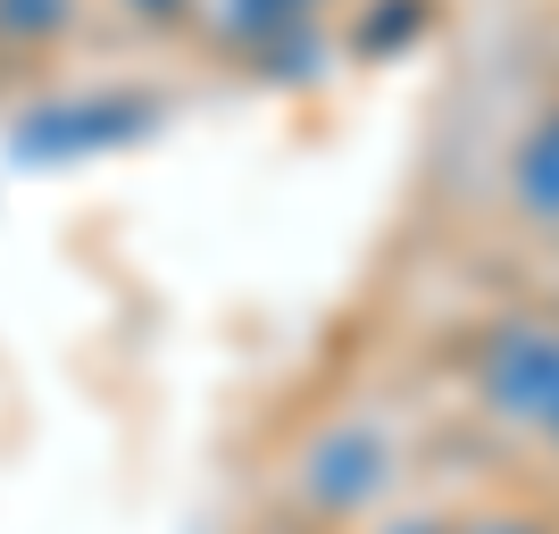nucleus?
<instances>
[{
    "label": "nucleus",
    "instance_id": "39448f33",
    "mask_svg": "<svg viewBox=\"0 0 559 534\" xmlns=\"http://www.w3.org/2000/svg\"><path fill=\"white\" fill-rule=\"evenodd\" d=\"M301 17H309V0H226V34H242V43L293 34Z\"/></svg>",
    "mask_w": 559,
    "mask_h": 534
},
{
    "label": "nucleus",
    "instance_id": "7ed1b4c3",
    "mask_svg": "<svg viewBox=\"0 0 559 534\" xmlns=\"http://www.w3.org/2000/svg\"><path fill=\"white\" fill-rule=\"evenodd\" d=\"M376 493H384V435H376V426H334V435L309 442L301 501H318V510H359Z\"/></svg>",
    "mask_w": 559,
    "mask_h": 534
},
{
    "label": "nucleus",
    "instance_id": "f03ea898",
    "mask_svg": "<svg viewBox=\"0 0 559 534\" xmlns=\"http://www.w3.org/2000/svg\"><path fill=\"white\" fill-rule=\"evenodd\" d=\"M159 117V100L117 93V100H68V109H34L17 126L25 159H75V151H109V142H134L142 126Z\"/></svg>",
    "mask_w": 559,
    "mask_h": 534
},
{
    "label": "nucleus",
    "instance_id": "6e6552de",
    "mask_svg": "<svg viewBox=\"0 0 559 534\" xmlns=\"http://www.w3.org/2000/svg\"><path fill=\"white\" fill-rule=\"evenodd\" d=\"M543 435H551V442H559V418H551V426H543Z\"/></svg>",
    "mask_w": 559,
    "mask_h": 534
},
{
    "label": "nucleus",
    "instance_id": "423d86ee",
    "mask_svg": "<svg viewBox=\"0 0 559 534\" xmlns=\"http://www.w3.org/2000/svg\"><path fill=\"white\" fill-rule=\"evenodd\" d=\"M460 534H543V526H526V518H476V526H460Z\"/></svg>",
    "mask_w": 559,
    "mask_h": 534
},
{
    "label": "nucleus",
    "instance_id": "0eeeda50",
    "mask_svg": "<svg viewBox=\"0 0 559 534\" xmlns=\"http://www.w3.org/2000/svg\"><path fill=\"white\" fill-rule=\"evenodd\" d=\"M134 9H176V0H134Z\"/></svg>",
    "mask_w": 559,
    "mask_h": 534
},
{
    "label": "nucleus",
    "instance_id": "f257e3e1",
    "mask_svg": "<svg viewBox=\"0 0 559 534\" xmlns=\"http://www.w3.org/2000/svg\"><path fill=\"white\" fill-rule=\"evenodd\" d=\"M476 393L492 418L551 426L559 418V334L551 325H492L476 351Z\"/></svg>",
    "mask_w": 559,
    "mask_h": 534
},
{
    "label": "nucleus",
    "instance_id": "20e7f679",
    "mask_svg": "<svg viewBox=\"0 0 559 534\" xmlns=\"http://www.w3.org/2000/svg\"><path fill=\"white\" fill-rule=\"evenodd\" d=\"M510 185H518V210H526V217H551V226H559V117H543L535 134H526Z\"/></svg>",
    "mask_w": 559,
    "mask_h": 534
}]
</instances>
